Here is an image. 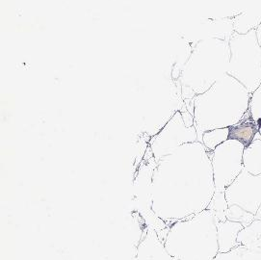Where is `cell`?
Returning a JSON list of instances; mask_svg holds the SVG:
<instances>
[{
  "label": "cell",
  "mask_w": 261,
  "mask_h": 260,
  "mask_svg": "<svg viewBox=\"0 0 261 260\" xmlns=\"http://www.w3.org/2000/svg\"><path fill=\"white\" fill-rule=\"evenodd\" d=\"M211 153L197 141L157 162L151 183L152 211L168 226L208 207L216 190Z\"/></svg>",
  "instance_id": "6da1fadb"
},
{
  "label": "cell",
  "mask_w": 261,
  "mask_h": 260,
  "mask_svg": "<svg viewBox=\"0 0 261 260\" xmlns=\"http://www.w3.org/2000/svg\"><path fill=\"white\" fill-rule=\"evenodd\" d=\"M250 99L249 91L228 74L198 95L194 107L198 141L201 142L202 134L206 131L231 127L242 121L249 111Z\"/></svg>",
  "instance_id": "7a4b0ae2"
},
{
  "label": "cell",
  "mask_w": 261,
  "mask_h": 260,
  "mask_svg": "<svg viewBox=\"0 0 261 260\" xmlns=\"http://www.w3.org/2000/svg\"><path fill=\"white\" fill-rule=\"evenodd\" d=\"M164 244L177 260H214L219 246L213 212L205 209L170 225Z\"/></svg>",
  "instance_id": "3957f363"
},
{
  "label": "cell",
  "mask_w": 261,
  "mask_h": 260,
  "mask_svg": "<svg viewBox=\"0 0 261 260\" xmlns=\"http://www.w3.org/2000/svg\"><path fill=\"white\" fill-rule=\"evenodd\" d=\"M230 60L228 40L210 38L201 41L192 56L190 80L194 91L201 95L227 74Z\"/></svg>",
  "instance_id": "277c9868"
},
{
  "label": "cell",
  "mask_w": 261,
  "mask_h": 260,
  "mask_svg": "<svg viewBox=\"0 0 261 260\" xmlns=\"http://www.w3.org/2000/svg\"><path fill=\"white\" fill-rule=\"evenodd\" d=\"M228 43L230 60L227 74L238 80L252 95L261 83V46L256 32H233Z\"/></svg>",
  "instance_id": "5b68a950"
},
{
  "label": "cell",
  "mask_w": 261,
  "mask_h": 260,
  "mask_svg": "<svg viewBox=\"0 0 261 260\" xmlns=\"http://www.w3.org/2000/svg\"><path fill=\"white\" fill-rule=\"evenodd\" d=\"M245 146L236 139H227L211 153L216 191L225 192L244 170L243 151Z\"/></svg>",
  "instance_id": "8992f818"
},
{
  "label": "cell",
  "mask_w": 261,
  "mask_h": 260,
  "mask_svg": "<svg viewBox=\"0 0 261 260\" xmlns=\"http://www.w3.org/2000/svg\"><path fill=\"white\" fill-rule=\"evenodd\" d=\"M198 141V132L195 125L187 126L182 116L177 113L173 120L151 139L149 147L155 162L173 153L184 144Z\"/></svg>",
  "instance_id": "52a82bcc"
},
{
  "label": "cell",
  "mask_w": 261,
  "mask_h": 260,
  "mask_svg": "<svg viewBox=\"0 0 261 260\" xmlns=\"http://www.w3.org/2000/svg\"><path fill=\"white\" fill-rule=\"evenodd\" d=\"M155 166L156 162L153 155L150 156L148 160H145L140 166L134 179V194L140 214L147 221L148 227L153 228L158 233L159 230L162 231L167 227L169 228V226L152 211L151 183Z\"/></svg>",
  "instance_id": "ba28073f"
},
{
  "label": "cell",
  "mask_w": 261,
  "mask_h": 260,
  "mask_svg": "<svg viewBox=\"0 0 261 260\" xmlns=\"http://www.w3.org/2000/svg\"><path fill=\"white\" fill-rule=\"evenodd\" d=\"M225 195L228 206L238 205L255 215L261 205V174L252 175L244 169Z\"/></svg>",
  "instance_id": "9c48e42d"
},
{
  "label": "cell",
  "mask_w": 261,
  "mask_h": 260,
  "mask_svg": "<svg viewBox=\"0 0 261 260\" xmlns=\"http://www.w3.org/2000/svg\"><path fill=\"white\" fill-rule=\"evenodd\" d=\"M136 260H177L166 249L164 239L148 227L136 250Z\"/></svg>",
  "instance_id": "30bf717a"
},
{
  "label": "cell",
  "mask_w": 261,
  "mask_h": 260,
  "mask_svg": "<svg viewBox=\"0 0 261 260\" xmlns=\"http://www.w3.org/2000/svg\"><path fill=\"white\" fill-rule=\"evenodd\" d=\"M234 32L246 34L256 28L261 23V0H251L246 8L232 17Z\"/></svg>",
  "instance_id": "8fae6325"
},
{
  "label": "cell",
  "mask_w": 261,
  "mask_h": 260,
  "mask_svg": "<svg viewBox=\"0 0 261 260\" xmlns=\"http://www.w3.org/2000/svg\"><path fill=\"white\" fill-rule=\"evenodd\" d=\"M219 252L225 253L240 246L237 241L238 234L244 228L243 225L226 220L225 222H216Z\"/></svg>",
  "instance_id": "7c38bea8"
},
{
  "label": "cell",
  "mask_w": 261,
  "mask_h": 260,
  "mask_svg": "<svg viewBox=\"0 0 261 260\" xmlns=\"http://www.w3.org/2000/svg\"><path fill=\"white\" fill-rule=\"evenodd\" d=\"M256 132V123L253 121L248 111L242 121L229 127V139H236L244 144L245 147H247L253 141Z\"/></svg>",
  "instance_id": "4fadbf2b"
},
{
  "label": "cell",
  "mask_w": 261,
  "mask_h": 260,
  "mask_svg": "<svg viewBox=\"0 0 261 260\" xmlns=\"http://www.w3.org/2000/svg\"><path fill=\"white\" fill-rule=\"evenodd\" d=\"M244 169L252 175L261 174V140H253L243 151Z\"/></svg>",
  "instance_id": "5bb4252c"
},
{
  "label": "cell",
  "mask_w": 261,
  "mask_h": 260,
  "mask_svg": "<svg viewBox=\"0 0 261 260\" xmlns=\"http://www.w3.org/2000/svg\"><path fill=\"white\" fill-rule=\"evenodd\" d=\"M237 241L248 249L261 251V221L254 220L251 225L244 227L238 234Z\"/></svg>",
  "instance_id": "9a60e30c"
},
{
  "label": "cell",
  "mask_w": 261,
  "mask_h": 260,
  "mask_svg": "<svg viewBox=\"0 0 261 260\" xmlns=\"http://www.w3.org/2000/svg\"><path fill=\"white\" fill-rule=\"evenodd\" d=\"M214 260H261V251L251 250L240 245L228 252H219Z\"/></svg>",
  "instance_id": "2e32d148"
},
{
  "label": "cell",
  "mask_w": 261,
  "mask_h": 260,
  "mask_svg": "<svg viewBox=\"0 0 261 260\" xmlns=\"http://www.w3.org/2000/svg\"><path fill=\"white\" fill-rule=\"evenodd\" d=\"M229 139V127L209 130L202 134L201 143L209 151H213L216 147Z\"/></svg>",
  "instance_id": "e0dca14e"
},
{
  "label": "cell",
  "mask_w": 261,
  "mask_h": 260,
  "mask_svg": "<svg viewBox=\"0 0 261 260\" xmlns=\"http://www.w3.org/2000/svg\"><path fill=\"white\" fill-rule=\"evenodd\" d=\"M227 208H228V204L226 201L225 192L215 190L213 198L211 199L207 209L213 212L216 222L226 221V212Z\"/></svg>",
  "instance_id": "ac0fdd59"
},
{
  "label": "cell",
  "mask_w": 261,
  "mask_h": 260,
  "mask_svg": "<svg viewBox=\"0 0 261 260\" xmlns=\"http://www.w3.org/2000/svg\"><path fill=\"white\" fill-rule=\"evenodd\" d=\"M226 220L239 223L243 225L244 227L251 225L252 222L255 220L254 215L246 211L243 208L238 206V205H230L226 209Z\"/></svg>",
  "instance_id": "d6986e66"
},
{
  "label": "cell",
  "mask_w": 261,
  "mask_h": 260,
  "mask_svg": "<svg viewBox=\"0 0 261 260\" xmlns=\"http://www.w3.org/2000/svg\"><path fill=\"white\" fill-rule=\"evenodd\" d=\"M249 113L255 123L261 120V83L251 95Z\"/></svg>",
  "instance_id": "ffe728a7"
},
{
  "label": "cell",
  "mask_w": 261,
  "mask_h": 260,
  "mask_svg": "<svg viewBox=\"0 0 261 260\" xmlns=\"http://www.w3.org/2000/svg\"><path fill=\"white\" fill-rule=\"evenodd\" d=\"M256 126H257V132L253 140H261V120L256 122Z\"/></svg>",
  "instance_id": "44dd1931"
},
{
  "label": "cell",
  "mask_w": 261,
  "mask_h": 260,
  "mask_svg": "<svg viewBox=\"0 0 261 260\" xmlns=\"http://www.w3.org/2000/svg\"><path fill=\"white\" fill-rule=\"evenodd\" d=\"M255 32H256V37H257V41H258V43H259V45H260L261 46V23L260 25L258 26V27L256 28Z\"/></svg>",
  "instance_id": "7402d4cb"
},
{
  "label": "cell",
  "mask_w": 261,
  "mask_h": 260,
  "mask_svg": "<svg viewBox=\"0 0 261 260\" xmlns=\"http://www.w3.org/2000/svg\"><path fill=\"white\" fill-rule=\"evenodd\" d=\"M254 218H255V220H259V221H261V205L260 207L258 208L257 212L255 213V215H254Z\"/></svg>",
  "instance_id": "603a6c76"
}]
</instances>
